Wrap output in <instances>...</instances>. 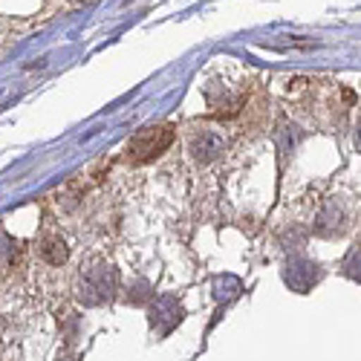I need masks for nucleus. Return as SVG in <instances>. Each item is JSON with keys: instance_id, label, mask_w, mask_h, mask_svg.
I'll return each instance as SVG.
<instances>
[{"instance_id": "39448f33", "label": "nucleus", "mask_w": 361, "mask_h": 361, "mask_svg": "<svg viewBox=\"0 0 361 361\" xmlns=\"http://www.w3.org/2000/svg\"><path fill=\"white\" fill-rule=\"evenodd\" d=\"M223 150H226V139L214 130H202L200 136L191 139V157L197 162H214Z\"/></svg>"}, {"instance_id": "9d476101", "label": "nucleus", "mask_w": 361, "mask_h": 361, "mask_svg": "<svg viewBox=\"0 0 361 361\" xmlns=\"http://www.w3.org/2000/svg\"><path fill=\"white\" fill-rule=\"evenodd\" d=\"M58 361H78V358H73V355H64V358H58Z\"/></svg>"}, {"instance_id": "423d86ee", "label": "nucleus", "mask_w": 361, "mask_h": 361, "mask_svg": "<svg viewBox=\"0 0 361 361\" xmlns=\"http://www.w3.org/2000/svg\"><path fill=\"white\" fill-rule=\"evenodd\" d=\"M315 228H318V234H324V237L341 234V231L347 228V212H344V205H341L338 200H329V202L324 205V212L318 214Z\"/></svg>"}, {"instance_id": "1a4fd4ad", "label": "nucleus", "mask_w": 361, "mask_h": 361, "mask_svg": "<svg viewBox=\"0 0 361 361\" xmlns=\"http://www.w3.org/2000/svg\"><path fill=\"white\" fill-rule=\"evenodd\" d=\"M355 147L361 150V122H358V128H355Z\"/></svg>"}, {"instance_id": "f257e3e1", "label": "nucleus", "mask_w": 361, "mask_h": 361, "mask_svg": "<svg viewBox=\"0 0 361 361\" xmlns=\"http://www.w3.org/2000/svg\"><path fill=\"white\" fill-rule=\"evenodd\" d=\"M118 286V275L110 263H96L93 269H87L84 278H81V286H78V300L87 307H99L104 300L113 298Z\"/></svg>"}, {"instance_id": "7ed1b4c3", "label": "nucleus", "mask_w": 361, "mask_h": 361, "mask_svg": "<svg viewBox=\"0 0 361 361\" xmlns=\"http://www.w3.org/2000/svg\"><path fill=\"white\" fill-rule=\"evenodd\" d=\"M183 315H185L183 304H179L173 295H159V298L150 300V307H147V321H150V326H154V333L159 338L171 336L179 326V321H183Z\"/></svg>"}, {"instance_id": "6e6552de", "label": "nucleus", "mask_w": 361, "mask_h": 361, "mask_svg": "<svg viewBox=\"0 0 361 361\" xmlns=\"http://www.w3.org/2000/svg\"><path fill=\"white\" fill-rule=\"evenodd\" d=\"M344 275L353 278L355 283H361V243H355L347 252V257H344Z\"/></svg>"}, {"instance_id": "20e7f679", "label": "nucleus", "mask_w": 361, "mask_h": 361, "mask_svg": "<svg viewBox=\"0 0 361 361\" xmlns=\"http://www.w3.org/2000/svg\"><path fill=\"white\" fill-rule=\"evenodd\" d=\"M283 281L292 292H310L318 281H321V266L307 260V257H292L286 266H283Z\"/></svg>"}, {"instance_id": "f03ea898", "label": "nucleus", "mask_w": 361, "mask_h": 361, "mask_svg": "<svg viewBox=\"0 0 361 361\" xmlns=\"http://www.w3.org/2000/svg\"><path fill=\"white\" fill-rule=\"evenodd\" d=\"M173 142V130L168 125H154V128H145L139 130L130 142H128V159L142 165V162H150V159H157L162 157L165 150L171 147Z\"/></svg>"}, {"instance_id": "0eeeda50", "label": "nucleus", "mask_w": 361, "mask_h": 361, "mask_svg": "<svg viewBox=\"0 0 361 361\" xmlns=\"http://www.w3.org/2000/svg\"><path fill=\"white\" fill-rule=\"evenodd\" d=\"M41 255L47 263L52 266H61L67 260V246H64V240L61 237H47L44 240V246H41Z\"/></svg>"}]
</instances>
